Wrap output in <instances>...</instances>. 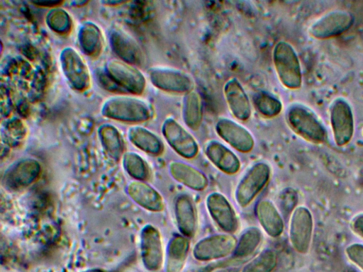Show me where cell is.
<instances>
[{
    "label": "cell",
    "mask_w": 363,
    "mask_h": 272,
    "mask_svg": "<svg viewBox=\"0 0 363 272\" xmlns=\"http://www.w3.org/2000/svg\"><path fill=\"white\" fill-rule=\"evenodd\" d=\"M286 120L291 130L308 142L321 144L326 142L327 130L316 114L301 103H294L286 112Z\"/></svg>",
    "instance_id": "obj_1"
},
{
    "label": "cell",
    "mask_w": 363,
    "mask_h": 272,
    "mask_svg": "<svg viewBox=\"0 0 363 272\" xmlns=\"http://www.w3.org/2000/svg\"><path fill=\"white\" fill-rule=\"evenodd\" d=\"M101 113L106 118L116 120L141 123L152 117V110L147 101L139 98L115 96L104 102Z\"/></svg>",
    "instance_id": "obj_2"
},
{
    "label": "cell",
    "mask_w": 363,
    "mask_h": 272,
    "mask_svg": "<svg viewBox=\"0 0 363 272\" xmlns=\"http://www.w3.org/2000/svg\"><path fill=\"white\" fill-rule=\"evenodd\" d=\"M274 69L281 84L291 90L302 85V71L299 58L294 47L285 40L278 41L272 50Z\"/></svg>",
    "instance_id": "obj_3"
},
{
    "label": "cell",
    "mask_w": 363,
    "mask_h": 272,
    "mask_svg": "<svg viewBox=\"0 0 363 272\" xmlns=\"http://www.w3.org/2000/svg\"><path fill=\"white\" fill-rule=\"evenodd\" d=\"M314 220L310 209L303 205L296 206L291 213L289 222V242L295 251L306 255L311 247Z\"/></svg>",
    "instance_id": "obj_4"
},
{
    "label": "cell",
    "mask_w": 363,
    "mask_h": 272,
    "mask_svg": "<svg viewBox=\"0 0 363 272\" xmlns=\"http://www.w3.org/2000/svg\"><path fill=\"white\" fill-rule=\"evenodd\" d=\"M271 176L268 164L259 162L254 164L242 177L235 191V199L242 208H245L255 199L267 185Z\"/></svg>",
    "instance_id": "obj_5"
},
{
    "label": "cell",
    "mask_w": 363,
    "mask_h": 272,
    "mask_svg": "<svg viewBox=\"0 0 363 272\" xmlns=\"http://www.w3.org/2000/svg\"><path fill=\"white\" fill-rule=\"evenodd\" d=\"M330 123L335 144L347 146L354 133V119L350 103L343 98H337L330 106Z\"/></svg>",
    "instance_id": "obj_6"
},
{
    "label": "cell",
    "mask_w": 363,
    "mask_h": 272,
    "mask_svg": "<svg viewBox=\"0 0 363 272\" xmlns=\"http://www.w3.org/2000/svg\"><path fill=\"white\" fill-rule=\"evenodd\" d=\"M354 23V16L348 11L335 9L326 12L310 26L309 34L318 40L339 36L348 30Z\"/></svg>",
    "instance_id": "obj_7"
},
{
    "label": "cell",
    "mask_w": 363,
    "mask_h": 272,
    "mask_svg": "<svg viewBox=\"0 0 363 272\" xmlns=\"http://www.w3.org/2000/svg\"><path fill=\"white\" fill-rule=\"evenodd\" d=\"M237 243V239L229 233L210 235L196 243L192 254L199 261L223 259L233 254Z\"/></svg>",
    "instance_id": "obj_8"
},
{
    "label": "cell",
    "mask_w": 363,
    "mask_h": 272,
    "mask_svg": "<svg viewBox=\"0 0 363 272\" xmlns=\"http://www.w3.org/2000/svg\"><path fill=\"white\" fill-rule=\"evenodd\" d=\"M148 76L155 87L165 92L186 94L194 90L190 76L177 69L153 67L148 70Z\"/></svg>",
    "instance_id": "obj_9"
},
{
    "label": "cell",
    "mask_w": 363,
    "mask_h": 272,
    "mask_svg": "<svg viewBox=\"0 0 363 272\" xmlns=\"http://www.w3.org/2000/svg\"><path fill=\"white\" fill-rule=\"evenodd\" d=\"M162 133L169 146L181 157L194 159L199 154L196 140L175 119L167 118L163 121Z\"/></svg>",
    "instance_id": "obj_10"
},
{
    "label": "cell",
    "mask_w": 363,
    "mask_h": 272,
    "mask_svg": "<svg viewBox=\"0 0 363 272\" xmlns=\"http://www.w3.org/2000/svg\"><path fill=\"white\" fill-rule=\"evenodd\" d=\"M106 70L111 79L125 91L135 95H140L144 91L145 77L132 64L112 59L107 62Z\"/></svg>",
    "instance_id": "obj_11"
},
{
    "label": "cell",
    "mask_w": 363,
    "mask_h": 272,
    "mask_svg": "<svg viewBox=\"0 0 363 272\" xmlns=\"http://www.w3.org/2000/svg\"><path fill=\"white\" fill-rule=\"evenodd\" d=\"M62 72L69 84L78 91L86 90L91 85L89 68L80 54L73 47L64 48L60 56Z\"/></svg>",
    "instance_id": "obj_12"
},
{
    "label": "cell",
    "mask_w": 363,
    "mask_h": 272,
    "mask_svg": "<svg viewBox=\"0 0 363 272\" xmlns=\"http://www.w3.org/2000/svg\"><path fill=\"white\" fill-rule=\"evenodd\" d=\"M215 128L218 136L238 152L248 153L253 149V135L245 127L235 120L227 118H219Z\"/></svg>",
    "instance_id": "obj_13"
},
{
    "label": "cell",
    "mask_w": 363,
    "mask_h": 272,
    "mask_svg": "<svg viewBox=\"0 0 363 272\" xmlns=\"http://www.w3.org/2000/svg\"><path fill=\"white\" fill-rule=\"evenodd\" d=\"M206 206L213 220L226 233L238 229L235 212L226 197L220 193L212 192L206 196Z\"/></svg>",
    "instance_id": "obj_14"
},
{
    "label": "cell",
    "mask_w": 363,
    "mask_h": 272,
    "mask_svg": "<svg viewBox=\"0 0 363 272\" xmlns=\"http://www.w3.org/2000/svg\"><path fill=\"white\" fill-rule=\"evenodd\" d=\"M140 249L146 268L152 271L160 269L164 260L163 244L161 234L155 227L147 225L143 228Z\"/></svg>",
    "instance_id": "obj_15"
},
{
    "label": "cell",
    "mask_w": 363,
    "mask_h": 272,
    "mask_svg": "<svg viewBox=\"0 0 363 272\" xmlns=\"http://www.w3.org/2000/svg\"><path fill=\"white\" fill-rule=\"evenodd\" d=\"M223 94L228 109L235 118L245 121L250 118V101L237 78L233 77L227 80L223 86Z\"/></svg>",
    "instance_id": "obj_16"
},
{
    "label": "cell",
    "mask_w": 363,
    "mask_h": 272,
    "mask_svg": "<svg viewBox=\"0 0 363 272\" xmlns=\"http://www.w3.org/2000/svg\"><path fill=\"white\" fill-rule=\"evenodd\" d=\"M40 166L33 159H22L12 165L5 173L3 183L11 189L26 188L39 176Z\"/></svg>",
    "instance_id": "obj_17"
},
{
    "label": "cell",
    "mask_w": 363,
    "mask_h": 272,
    "mask_svg": "<svg viewBox=\"0 0 363 272\" xmlns=\"http://www.w3.org/2000/svg\"><path fill=\"white\" fill-rule=\"evenodd\" d=\"M205 154L217 169L226 174L234 175L240 169L241 162L238 156L220 142L209 141L205 147Z\"/></svg>",
    "instance_id": "obj_18"
},
{
    "label": "cell",
    "mask_w": 363,
    "mask_h": 272,
    "mask_svg": "<svg viewBox=\"0 0 363 272\" xmlns=\"http://www.w3.org/2000/svg\"><path fill=\"white\" fill-rule=\"evenodd\" d=\"M126 191L136 204L145 210L152 212H161L164 210V202L161 194L143 181L130 183Z\"/></svg>",
    "instance_id": "obj_19"
},
{
    "label": "cell",
    "mask_w": 363,
    "mask_h": 272,
    "mask_svg": "<svg viewBox=\"0 0 363 272\" xmlns=\"http://www.w3.org/2000/svg\"><path fill=\"white\" fill-rule=\"evenodd\" d=\"M169 171L175 181L191 190L201 191L208 186V180L206 174L184 162L172 161L169 164Z\"/></svg>",
    "instance_id": "obj_20"
},
{
    "label": "cell",
    "mask_w": 363,
    "mask_h": 272,
    "mask_svg": "<svg viewBox=\"0 0 363 272\" xmlns=\"http://www.w3.org/2000/svg\"><path fill=\"white\" fill-rule=\"evenodd\" d=\"M257 218L264 232L272 238L280 237L284 229L283 217L276 207L269 200H259L255 207Z\"/></svg>",
    "instance_id": "obj_21"
},
{
    "label": "cell",
    "mask_w": 363,
    "mask_h": 272,
    "mask_svg": "<svg viewBox=\"0 0 363 272\" xmlns=\"http://www.w3.org/2000/svg\"><path fill=\"white\" fill-rule=\"evenodd\" d=\"M110 42L113 52L130 64H140L142 52L136 41L124 30L114 28L110 33Z\"/></svg>",
    "instance_id": "obj_22"
},
{
    "label": "cell",
    "mask_w": 363,
    "mask_h": 272,
    "mask_svg": "<svg viewBox=\"0 0 363 272\" xmlns=\"http://www.w3.org/2000/svg\"><path fill=\"white\" fill-rule=\"evenodd\" d=\"M174 215L182 235L187 238L193 237L196 232L197 220L194 203L189 196L180 194L176 198Z\"/></svg>",
    "instance_id": "obj_23"
},
{
    "label": "cell",
    "mask_w": 363,
    "mask_h": 272,
    "mask_svg": "<svg viewBox=\"0 0 363 272\" xmlns=\"http://www.w3.org/2000/svg\"><path fill=\"white\" fill-rule=\"evenodd\" d=\"M190 248L189 238L174 235L169 240L166 255V272H183Z\"/></svg>",
    "instance_id": "obj_24"
},
{
    "label": "cell",
    "mask_w": 363,
    "mask_h": 272,
    "mask_svg": "<svg viewBox=\"0 0 363 272\" xmlns=\"http://www.w3.org/2000/svg\"><path fill=\"white\" fill-rule=\"evenodd\" d=\"M128 137L135 147L149 154L160 155L164 150L163 143L157 135L143 127H130Z\"/></svg>",
    "instance_id": "obj_25"
},
{
    "label": "cell",
    "mask_w": 363,
    "mask_h": 272,
    "mask_svg": "<svg viewBox=\"0 0 363 272\" xmlns=\"http://www.w3.org/2000/svg\"><path fill=\"white\" fill-rule=\"evenodd\" d=\"M182 118L186 125L192 130H197L200 128L203 119V104L201 97L196 91L184 94Z\"/></svg>",
    "instance_id": "obj_26"
},
{
    "label": "cell",
    "mask_w": 363,
    "mask_h": 272,
    "mask_svg": "<svg viewBox=\"0 0 363 272\" xmlns=\"http://www.w3.org/2000/svg\"><path fill=\"white\" fill-rule=\"evenodd\" d=\"M79 42L89 56H97L103 48V37L100 29L93 23H84L79 30Z\"/></svg>",
    "instance_id": "obj_27"
},
{
    "label": "cell",
    "mask_w": 363,
    "mask_h": 272,
    "mask_svg": "<svg viewBox=\"0 0 363 272\" xmlns=\"http://www.w3.org/2000/svg\"><path fill=\"white\" fill-rule=\"evenodd\" d=\"M262 232L259 228L251 226L246 228L238 243L233 256L237 259H244L252 255L262 242Z\"/></svg>",
    "instance_id": "obj_28"
},
{
    "label": "cell",
    "mask_w": 363,
    "mask_h": 272,
    "mask_svg": "<svg viewBox=\"0 0 363 272\" xmlns=\"http://www.w3.org/2000/svg\"><path fill=\"white\" fill-rule=\"evenodd\" d=\"M99 135L108 154L112 159L118 160L123 149V141L118 130L109 124H104L99 128Z\"/></svg>",
    "instance_id": "obj_29"
},
{
    "label": "cell",
    "mask_w": 363,
    "mask_h": 272,
    "mask_svg": "<svg viewBox=\"0 0 363 272\" xmlns=\"http://www.w3.org/2000/svg\"><path fill=\"white\" fill-rule=\"evenodd\" d=\"M277 262V252L272 249H266L247 263L241 272H273Z\"/></svg>",
    "instance_id": "obj_30"
},
{
    "label": "cell",
    "mask_w": 363,
    "mask_h": 272,
    "mask_svg": "<svg viewBox=\"0 0 363 272\" xmlns=\"http://www.w3.org/2000/svg\"><path fill=\"white\" fill-rule=\"evenodd\" d=\"M253 104L261 115L268 118L278 115L283 107L278 98L266 91L257 92L254 96Z\"/></svg>",
    "instance_id": "obj_31"
},
{
    "label": "cell",
    "mask_w": 363,
    "mask_h": 272,
    "mask_svg": "<svg viewBox=\"0 0 363 272\" xmlns=\"http://www.w3.org/2000/svg\"><path fill=\"white\" fill-rule=\"evenodd\" d=\"M123 164L127 173L137 181H144L149 175L146 162L135 152H126L123 157Z\"/></svg>",
    "instance_id": "obj_32"
},
{
    "label": "cell",
    "mask_w": 363,
    "mask_h": 272,
    "mask_svg": "<svg viewBox=\"0 0 363 272\" xmlns=\"http://www.w3.org/2000/svg\"><path fill=\"white\" fill-rule=\"evenodd\" d=\"M46 21L52 30L58 33L67 31L71 25L69 15L61 9L50 11L47 16Z\"/></svg>",
    "instance_id": "obj_33"
},
{
    "label": "cell",
    "mask_w": 363,
    "mask_h": 272,
    "mask_svg": "<svg viewBox=\"0 0 363 272\" xmlns=\"http://www.w3.org/2000/svg\"><path fill=\"white\" fill-rule=\"evenodd\" d=\"M348 260L363 272V243L352 242L345 249Z\"/></svg>",
    "instance_id": "obj_34"
},
{
    "label": "cell",
    "mask_w": 363,
    "mask_h": 272,
    "mask_svg": "<svg viewBox=\"0 0 363 272\" xmlns=\"http://www.w3.org/2000/svg\"><path fill=\"white\" fill-rule=\"evenodd\" d=\"M350 230L363 239V212L354 215L350 221Z\"/></svg>",
    "instance_id": "obj_35"
},
{
    "label": "cell",
    "mask_w": 363,
    "mask_h": 272,
    "mask_svg": "<svg viewBox=\"0 0 363 272\" xmlns=\"http://www.w3.org/2000/svg\"><path fill=\"white\" fill-rule=\"evenodd\" d=\"M297 198L296 192L293 191H286L281 196V203L284 206V209L291 210V211H293L296 208L294 205H296Z\"/></svg>",
    "instance_id": "obj_36"
},
{
    "label": "cell",
    "mask_w": 363,
    "mask_h": 272,
    "mask_svg": "<svg viewBox=\"0 0 363 272\" xmlns=\"http://www.w3.org/2000/svg\"><path fill=\"white\" fill-rule=\"evenodd\" d=\"M62 1H34L33 4H38V5H42V6H55L61 4Z\"/></svg>",
    "instance_id": "obj_37"
},
{
    "label": "cell",
    "mask_w": 363,
    "mask_h": 272,
    "mask_svg": "<svg viewBox=\"0 0 363 272\" xmlns=\"http://www.w3.org/2000/svg\"><path fill=\"white\" fill-rule=\"evenodd\" d=\"M362 135H363V129H362Z\"/></svg>",
    "instance_id": "obj_38"
}]
</instances>
